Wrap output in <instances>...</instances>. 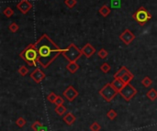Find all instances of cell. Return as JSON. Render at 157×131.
<instances>
[{
	"label": "cell",
	"mask_w": 157,
	"mask_h": 131,
	"mask_svg": "<svg viewBox=\"0 0 157 131\" xmlns=\"http://www.w3.org/2000/svg\"><path fill=\"white\" fill-rule=\"evenodd\" d=\"M100 70H101L104 73H108V72L111 70V67H110V65H109L108 62H104V63L100 66Z\"/></svg>",
	"instance_id": "7402d4cb"
},
{
	"label": "cell",
	"mask_w": 157,
	"mask_h": 131,
	"mask_svg": "<svg viewBox=\"0 0 157 131\" xmlns=\"http://www.w3.org/2000/svg\"><path fill=\"white\" fill-rule=\"evenodd\" d=\"M17 8L22 14L26 15L32 8V4L29 1V0H21V1H20L17 4Z\"/></svg>",
	"instance_id": "30bf717a"
},
{
	"label": "cell",
	"mask_w": 157,
	"mask_h": 131,
	"mask_svg": "<svg viewBox=\"0 0 157 131\" xmlns=\"http://www.w3.org/2000/svg\"><path fill=\"white\" fill-rule=\"evenodd\" d=\"M57 97H58V96H56L54 93H49V96H47V99H48L49 102L54 104V102L57 99Z\"/></svg>",
	"instance_id": "83f0119b"
},
{
	"label": "cell",
	"mask_w": 157,
	"mask_h": 131,
	"mask_svg": "<svg viewBox=\"0 0 157 131\" xmlns=\"http://www.w3.org/2000/svg\"><path fill=\"white\" fill-rule=\"evenodd\" d=\"M62 54L68 62H77L83 55L82 50L78 49V47L74 43H71L65 50H63Z\"/></svg>",
	"instance_id": "3957f363"
},
{
	"label": "cell",
	"mask_w": 157,
	"mask_h": 131,
	"mask_svg": "<svg viewBox=\"0 0 157 131\" xmlns=\"http://www.w3.org/2000/svg\"><path fill=\"white\" fill-rule=\"evenodd\" d=\"M16 125L19 126V127L22 128L26 125V120L23 117H19V118L16 120Z\"/></svg>",
	"instance_id": "484cf974"
},
{
	"label": "cell",
	"mask_w": 157,
	"mask_h": 131,
	"mask_svg": "<svg viewBox=\"0 0 157 131\" xmlns=\"http://www.w3.org/2000/svg\"><path fill=\"white\" fill-rule=\"evenodd\" d=\"M132 17L136 20V22L140 25V26H143L145 25L149 20H152V15L143 8V7H141L133 15H132Z\"/></svg>",
	"instance_id": "277c9868"
},
{
	"label": "cell",
	"mask_w": 157,
	"mask_h": 131,
	"mask_svg": "<svg viewBox=\"0 0 157 131\" xmlns=\"http://www.w3.org/2000/svg\"><path fill=\"white\" fill-rule=\"evenodd\" d=\"M98 12H99V14H100L102 17H108V16L110 14L111 9H110V8H109V6H107V5H104V6H102V7L99 8Z\"/></svg>",
	"instance_id": "2e32d148"
},
{
	"label": "cell",
	"mask_w": 157,
	"mask_h": 131,
	"mask_svg": "<svg viewBox=\"0 0 157 131\" xmlns=\"http://www.w3.org/2000/svg\"><path fill=\"white\" fill-rule=\"evenodd\" d=\"M134 78V76H133V74L130 72H128L126 75L124 76V77H122L121 79L123 80V82L126 84H130L131 81H132V79Z\"/></svg>",
	"instance_id": "d6986e66"
},
{
	"label": "cell",
	"mask_w": 157,
	"mask_h": 131,
	"mask_svg": "<svg viewBox=\"0 0 157 131\" xmlns=\"http://www.w3.org/2000/svg\"><path fill=\"white\" fill-rule=\"evenodd\" d=\"M128 72H130V71L125 66H123L114 74V78H120L121 79L122 77H124Z\"/></svg>",
	"instance_id": "9a60e30c"
},
{
	"label": "cell",
	"mask_w": 157,
	"mask_h": 131,
	"mask_svg": "<svg viewBox=\"0 0 157 131\" xmlns=\"http://www.w3.org/2000/svg\"><path fill=\"white\" fill-rule=\"evenodd\" d=\"M46 75L45 73L41 70V69H35L31 73H30V78L36 83V84H40L42 81H43L45 79Z\"/></svg>",
	"instance_id": "9c48e42d"
},
{
	"label": "cell",
	"mask_w": 157,
	"mask_h": 131,
	"mask_svg": "<svg viewBox=\"0 0 157 131\" xmlns=\"http://www.w3.org/2000/svg\"><path fill=\"white\" fill-rule=\"evenodd\" d=\"M118 93H119V92L113 87L111 83H109L107 84H105L103 86V88H101L99 90V95L107 102L112 101L115 98V96L118 95Z\"/></svg>",
	"instance_id": "5b68a950"
},
{
	"label": "cell",
	"mask_w": 157,
	"mask_h": 131,
	"mask_svg": "<svg viewBox=\"0 0 157 131\" xmlns=\"http://www.w3.org/2000/svg\"><path fill=\"white\" fill-rule=\"evenodd\" d=\"M135 38H136L135 35L130 29H125L123 32L119 35L120 41L123 43H125L126 45H130L135 40Z\"/></svg>",
	"instance_id": "ba28073f"
},
{
	"label": "cell",
	"mask_w": 157,
	"mask_h": 131,
	"mask_svg": "<svg viewBox=\"0 0 157 131\" xmlns=\"http://www.w3.org/2000/svg\"><path fill=\"white\" fill-rule=\"evenodd\" d=\"M64 4L66 5L67 8H73L76 6L77 4V0H64Z\"/></svg>",
	"instance_id": "ffe728a7"
},
{
	"label": "cell",
	"mask_w": 157,
	"mask_h": 131,
	"mask_svg": "<svg viewBox=\"0 0 157 131\" xmlns=\"http://www.w3.org/2000/svg\"><path fill=\"white\" fill-rule=\"evenodd\" d=\"M66 107L63 105H58V106H56V108H55V113L58 115V116H63L65 112H66Z\"/></svg>",
	"instance_id": "ac0fdd59"
},
{
	"label": "cell",
	"mask_w": 157,
	"mask_h": 131,
	"mask_svg": "<svg viewBox=\"0 0 157 131\" xmlns=\"http://www.w3.org/2000/svg\"><path fill=\"white\" fill-rule=\"evenodd\" d=\"M97 55H98V57L100 59H106L108 57V55H109V52L105 49H100L99 51L97 52Z\"/></svg>",
	"instance_id": "cb8c5ba5"
},
{
	"label": "cell",
	"mask_w": 157,
	"mask_h": 131,
	"mask_svg": "<svg viewBox=\"0 0 157 131\" xmlns=\"http://www.w3.org/2000/svg\"><path fill=\"white\" fill-rule=\"evenodd\" d=\"M66 69L71 73H75L79 69V65L76 63V62H69V63L66 65Z\"/></svg>",
	"instance_id": "5bb4252c"
},
{
	"label": "cell",
	"mask_w": 157,
	"mask_h": 131,
	"mask_svg": "<svg viewBox=\"0 0 157 131\" xmlns=\"http://www.w3.org/2000/svg\"><path fill=\"white\" fill-rule=\"evenodd\" d=\"M63 103H64V101H63V99L61 96H58L57 99H56L55 102H54V104L56 105V106H58V105H63Z\"/></svg>",
	"instance_id": "1f68e13d"
},
{
	"label": "cell",
	"mask_w": 157,
	"mask_h": 131,
	"mask_svg": "<svg viewBox=\"0 0 157 131\" xmlns=\"http://www.w3.org/2000/svg\"><path fill=\"white\" fill-rule=\"evenodd\" d=\"M42 126V124L40 121H35V122L33 123V125H31V128H32L34 131H38Z\"/></svg>",
	"instance_id": "f546056e"
},
{
	"label": "cell",
	"mask_w": 157,
	"mask_h": 131,
	"mask_svg": "<svg viewBox=\"0 0 157 131\" xmlns=\"http://www.w3.org/2000/svg\"><path fill=\"white\" fill-rule=\"evenodd\" d=\"M117 112L114 110V109H110L109 110V112L107 113V117L110 119V120H114L116 117H117Z\"/></svg>",
	"instance_id": "d4e9b609"
},
{
	"label": "cell",
	"mask_w": 157,
	"mask_h": 131,
	"mask_svg": "<svg viewBox=\"0 0 157 131\" xmlns=\"http://www.w3.org/2000/svg\"><path fill=\"white\" fill-rule=\"evenodd\" d=\"M64 123H66V125L68 126H72L75 122V119L76 117L72 114V113H67L63 117Z\"/></svg>",
	"instance_id": "4fadbf2b"
},
{
	"label": "cell",
	"mask_w": 157,
	"mask_h": 131,
	"mask_svg": "<svg viewBox=\"0 0 157 131\" xmlns=\"http://www.w3.org/2000/svg\"><path fill=\"white\" fill-rule=\"evenodd\" d=\"M142 84H143V85L144 86V87H150L151 85H152V79L150 78V77H148V76H145L143 79V81H142Z\"/></svg>",
	"instance_id": "44dd1931"
},
{
	"label": "cell",
	"mask_w": 157,
	"mask_h": 131,
	"mask_svg": "<svg viewBox=\"0 0 157 131\" xmlns=\"http://www.w3.org/2000/svg\"><path fill=\"white\" fill-rule=\"evenodd\" d=\"M17 72H19V73L20 74L21 76H26L27 74L29 73V70L26 66H20Z\"/></svg>",
	"instance_id": "4316f807"
},
{
	"label": "cell",
	"mask_w": 157,
	"mask_h": 131,
	"mask_svg": "<svg viewBox=\"0 0 157 131\" xmlns=\"http://www.w3.org/2000/svg\"><path fill=\"white\" fill-rule=\"evenodd\" d=\"M38 131H48V128H47V126H45L42 125V126Z\"/></svg>",
	"instance_id": "d6a6232c"
},
{
	"label": "cell",
	"mask_w": 157,
	"mask_h": 131,
	"mask_svg": "<svg viewBox=\"0 0 157 131\" xmlns=\"http://www.w3.org/2000/svg\"><path fill=\"white\" fill-rule=\"evenodd\" d=\"M63 96L70 102H73L77 96H78V92L77 90L73 86L69 85L64 91H63Z\"/></svg>",
	"instance_id": "52a82bcc"
},
{
	"label": "cell",
	"mask_w": 157,
	"mask_h": 131,
	"mask_svg": "<svg viewBox=\"0 0 157 131\" xmlns=\"http://www.w3.org/2000/svg\"><path fill=\"white\" fill-rule=\"evenodd\" d=\"M146 96L151 100V101H154L157 99V91L153 88H152L151 90H149L146 93Z\"/></svg>",
	"instance_id": "e0dca14e"
},
{
	"label": "cell",
	"mask_w": 157,
	"mask_h": 131,
	"mask_svg": "<svg viewBox=\"0 0 157 131\" xmlns=\"http://www.w3.org/2000/svg\"><path fill=\"white\" fill-rule=\"evenodd\" d=\"M111 84L113 85V87L119 92H119L124 88V86L126 85V84L123 82V80L122 79H120V78H114V81L111 83Z\"/></svg>",
	"instance_id": "7c38bea8"
},
{
	"label": "cell",
	"mask_w": 157,
	"mask_h": 131,
	"mask_svg": "<svg viewBox=\"0 0 157 131\" xmlns=\"http://www.w3.org/2000/svg\"><path fill=\"white\" fill-rule=\"evenodd\" d=\"M137 93V90L134 86L131 85L130 84H126L124 88L119 92V95L122 96V98H124L126 101H131L132 97Z\"/></svg>",
	"instance_id": "8992f818"
},
{
	"label": "cell",
	"mask_w": 157,
	"mask_h": 131,
	"mask_svg": "<svg viewBox=\"0 0 157 131\" xmlns=\"http://www.w3.org/2000/svg\"><path fill=\"white\" fill-rule=\"evenodd\" d=\"M101 129L100 125L97 122H94L91 126H90V130L91 131H99Z\"/></svg>",
	"instance_id": "4dcf8cb0"
},
{
	"label": "cell",
	"mask_w": 157,
	"mask_h": 131,
	"mask_svg": "<svg viewBox=\"0 0 157 131\" xmlns=\"http://www.w3.org/2000/svg\"><path fill=\"white\" fill-rule=\"evenodd\" d=\"M81 50H82L83 55H85L86 58H90L91 56L96 52V49L90 43H86Z\"/></svg>",
	"instance_id": "8fae6325"
},
{
	"label": "cell",
	"mask_w": 157,
	"mask_h": 131,
	"mask_svg": "<svg viewBox=\"0 0 157 131\" xmlns=\"http://www.w3.org/2000/svg\"><path fill=\"white\" fill-rule=\"evenodd\" d=\"M3 14H4L8 18H9V17H11L14 15V11H13V9H12L11 8L8 7V8H6L3 10Z\"/></svg>",
	"instance_id": "603a6c76"
},
{
	"label": "cell",
	"mask_w": 157,
	"mask_h": 131,
	"mask_svg": "<svg viewBox=\"0 0 157 131\" xmlns=\"http://www.w3.org/2000/svg\"><path fill=\"white\" fill-rule=\"evenodd\" d=\"M8 29H9V30H10L11 32L15 33V32H17V30H19L20 27H19V25H17V23L13 22V23H11V24L8 26Z\"/></svg>",
	"instance_id": "f1b7e54d"
},
{
	"label": "cell",
	"mask_w": 157,
	"mask_h": 131,
	"mask_svg": "<svg viewBox=\"0 0 157 131\" xmlns=\"http://www.w3.org/2000/svg\"><path fill=\"white\" fill-rule=\"evenodd\" d=\"M20 56L29 66H36L37 62H39V53L35 43H31L27 46L20 52Z\"/></svg>",
	"instance_id": "7a4b0ae2"
},
{
	"label": "cell",
	"mask_w": 157,
	"mask_h": 131,
	"mask_svg": "<svg viewBox=\"0 0 157 131\" xmlns=\"http://www.w3.org/2000/svg\"><path fill=\"white\" fill-rule=\"evenodd\" d=\"M35 46L39 53V63L44 69L48 68L63 52V50L47 34H43L36 41Z\"/></svg>",
	"instance_id": "6da1fadb"
}]
</instances>
